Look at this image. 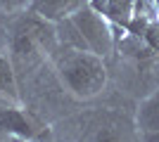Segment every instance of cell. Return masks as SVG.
<instances>
[{
  "label": "cell",
  "mask_w": 159,
  "mask_h": 142,
  "mask_svg": "<svg viewBox=\"0 0 159 142\" xmlns=\"http://www.w3.org/2000/svg\"><path fill=\"white\" fill-rule=\"evenodd\" d=\"M55 64V74L66 93L76 100H93L107 85V67L105 57L81 50V47L60 45L50 57Z\"/></svg>",
  "instance_id": "6da1fadb"
},
{
  "label": "cell",
  "mask_w": 159,
  "mask_h": 142,
  "mask_svg": "<svg viewBox=\"0 0 159 142\" xmlns=\"http://www.w3.org/2000/svg\"><path fill=\"white\" fill-rule=\"evenodd\" d=\"M55 26L60 45L90 50L100 57H107L114 50V24L105 14H100L90 2L76 10L71 17L57 21Z\"/></svg>",
  "instance_id": "7a4b0ae2"
},
{
  "label": "cell",
  "mask_w": 159,
  "mask_h": 142,
  "mask_svg": "<svg viewBox=\"0 0 159 142\" xmlns=\"http://www.w3.org/2000/svg\"><path fill=\"white\" fill-rule=\"evenodd\" d=\"M0 137L45 140L50 137V128L21 104H5V107H0Z\"/></svg>",
  "instance_id": "3957f363"
},
{
  "label": "cell",
  "mask_w": 159,
  "mask_h": 142,
  "mask_svg": "<svg viewBox=\"0 0 159 142\" xmlns=\"http://www.w3.org/2000/svg\"><path fill=\"white\" fill-rule=\"evenodd\" d=\"M135 133L143 140L159 135V88L152 90L135 109Z\"/></svg>",
  "instance_id": "277c9868"
},
{
  "label": "cell",
  "mask_w": 159,
  "mask_h": 142,
  "mask_svg": "<svg viewBox=\"0 0 159 142\" xmlns=\"http://www.w3.org/2000/svg\"><path fill=\"white\" fill-rule=\"evenodd\" d=\"M90 0H29V10L40 14L48 21H62L66 17H71L76 10L88 5Z\"/></svg>",
  "instance_id": "5b68a950"
},
{
  "label": "cell",
  "mask_w": 159,
  "mask_h": 142,
  "mask_svg": "<svg viewBox=\"0 0 159 142\" xmlns=\"http://www.w3.org/2000/svg\"><path fill=\"white\" fill-rule=\"evenodd\" d=\"M90 5L100 14H105L114 26L131 28L133 19H135V5H138V0H90Z\"/></svg>",
  "instance_id": "8992f818"
},
{
  "label": "cell",
  "mask_w": 159,
  "mask_h": 142,
  "mask_svg": "<svg viewBox=\"0 0 159 142\" xmlns=\"http://www.w3.org/2000/svg\"><path fill=\"white\" fill-rule=\"evenodd\" d=\"M0 100L5 104H21V90L14 64L2 52H0Z\"/></svg>",
  "instance_id": "52a82bcc"
},
{
  "label": "cell",
  "mask_w": 159,
  "mask_h": 142,
  "mask_svg": "<svg viewBox=\"0 0 159 142\" xmlns=\"http://www.w3.org/2000/svg\"><path fill=\"white\" fill-rule=\"evenodd\" d=\"M24 10H29V0H0V12L2 14L14 17V14L24 12Z\"/></svg>",
  "instance_id": "ba28073f"
},
{
  "label": "cell",
  "mask_w": 159,
  "mask_h": 142,
  "mask_svg": "<svg viewBox=\"0 0 159 142\" xmlns=\"http://www.w3.org/2000/svg\"><path fill=\"white\" fill-rule=\"evenodd\" d=\"M150 142H159V135H154V137H152V140H150Z\"/></svg>",
  "instance_id": "9c48e42d"
}]
</instances>
